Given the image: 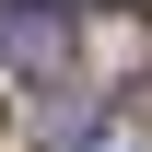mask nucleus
Listing matches in <instances>:
<instances>
[{"instance_id":"f257e3e1","label":"nucleus","mask_w":152,"mask_h":152,"mask_svg":"<svg viewBox=\"0 0 152 152\" xmlns=\"http://www.w3.org/2000/svg\"><path fill=\"white\" fill-rule=\"evenodd\" d=\"M0 58L23 82H70V12L58 0H0Z\"/></svg>"},{"instance_id":"f03ea898","label":"nucleus","mask_w":152,"mask_h":152,"mask_svg":"<svg viewBox=\"0 0 152 152\" xmlns=\"http://www.w3.org/2000/svg\"><path fill=\"white\" fill-rule=\"evenodd\" d=\"M129 117H140V129H152V70H140V94H129Z\"/></svg>"},{"instance_id":"7ed1b4c3","label":"nucleus","mask_w":152,"mask_h":152,"mask_svg":"<svg viewBox=\"0 0 152 152\" xmlns=\"http://www.w3.org/2000/svg\"><path fill=\"white\" fill-rule=\"evenodd\" d=\"M94 12H140V0H94Z\"/></svg>"}]
</instances>
